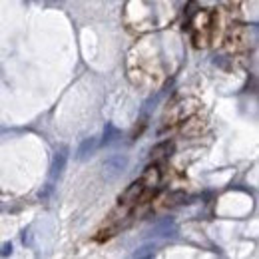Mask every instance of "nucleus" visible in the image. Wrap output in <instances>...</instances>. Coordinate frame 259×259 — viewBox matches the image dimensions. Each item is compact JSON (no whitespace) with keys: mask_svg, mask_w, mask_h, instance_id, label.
<instances>
[{"mask_svg":"<svg viewBox=\"0 0 259 259\" xmlns=\"http://www.w3.org/2000/svg\"><path fill=\"white\" fill-rule=\"evenodd\" d=\"M10 253H12V243H4L2 249H0V255L6 257V255H10Z\"/></svg>","mask_w":259,"mask_h":259,"instance_id":"10","label":"nucleus"},{"mask_svg":"<svg viewBox=\"0 0 259 259\" xmlns=\"http://www.w3.org/2000/svg\"><path fill=\"white\" fill-rule=\"evenodd\" d=\"M154 253H155V245L154 243H144L142 247H138L136 251H134V257H154Z\"/></svg>","mask_w":259,"mask_h":259,"instance_id":"8","label":"nucleus"},{"mask_svg":"<svg viewBox=\"0 0 259 259\" xmlns=\"http://www.w3.org/2000/svg\"><path fill=\"white\" fill-rule=\"evenodd\" d=\"M66 161H68V150L64 148V150L56 152V155H54V159H52V165H50V178H52V180H56V178L62 174V171H64Z\"/></svg>","mask_w":259,"mask_h":259,"instance_id":"4","label":"nucleus"},{"mask_svg":"<svg viewBox=\"0 0 259 259\" xmlns=\"http://www.w3.org/2000/svg\"><path fill=\"white\" fill-rule=\"evenodd\" d=\"M171 150H174V144H171V142H161V144H157V146L152 150V155H154V157H163V155H167Z\"/></svg>","mask_w":259,"mask_h":259,"instance_id":"6","label":"nucleus"},{"mask_svg":"<svg viewBox=\"0 0 259 259\" xmlns=\"http://www.w3.org/2000/svg\"><path fill=\"white\" fill-rule=\"evenodd\" d=\"M118 136H120V132L114 128V124H108L106 130H104V140H102V142H104V144H110V142H114Z\"/></svg>","mask_w":259,"mask_h":259,"instance_id":"9","label":"nucleus"},{"mask_svg":"<svg viewBox=\"0 0 259 259\" xmlns=\"http://www.w3.org/2000/svg\"><path fill=\"white\" fill-rule=\"evenodd\" d=\"M128 163H130L128 155H122V154L110 155V157L104 161V176H106L108 180H114V178L122 176L124 171H126V167H128Z\"/></svg>","mask_w":259,"mask_h":259,"instance_id":"1","label":"nucleus"},{"mask_svg":"<svg viewBox=\"0 0 259 259\" xmlns=\"http://www.w3.org/2000/svg\"><path fill=\"white\" fill-rule=\"evenodd\" d=\"M140 180L144 182L146 188H155V186L159 184V180H161V169H159L155 163H154V165H148L146 171H144V176H142Z\"/></svg>","mask_w":259,"mask_h":259,"instance_id":"5","label":"nucleus"},{"mask_svg":"<svg viewBox=\"0 0 259 259\" xmlns=\"http://www.w3.org/2000/svg\"><path fill=\"white\" fill-rule=\"evenodd\" d=\"M144 190H146V186H144L142 180L132 182V184L122 192V196H120V204H124V206H132V204H136V202L142 198Z\"/></svg>","mask_w":259,"mask_h":259,"instance_id":"2","label":"nucleus"},{"mask_svg":"<svg viewBox=\"0 0 259 259\" xmlns=\"http://www.w3.org/2000/svg\"><path fill=\"white\" fill-rule=\"evenodd\" d=\"M98 146H100V142H98V138H96V136H92V138H86V140L80 144V148H78V152H76V157H78V159H88L90 155H94V154H96Z\"/></svg>","mask_w":259,"mask_h":259,"instance_id":"3","label":"nucleus"},{"mask_svg":"<svg viewBox=\"0 0 259 259\" xmlns=\"http://www.w3.org/2000/svg\"><path fill=\"white\" fill-rule=\"evenodd\" d=\"M174 231H176V225H174V221H169V219H165L159 225H155V235H171Z\"/></svg>","mask_w":259,"mask_h":259,"instance_id":"7","label":"nucleus"}]
</instances>
